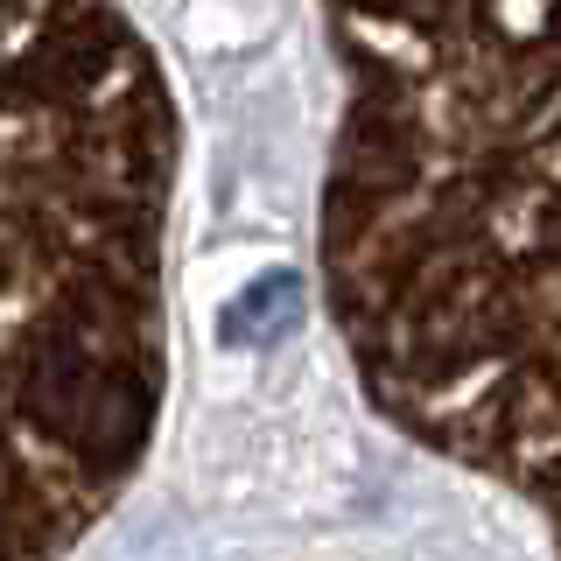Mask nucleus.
I'll return each mask as SVG.
<instances>
[{"label":"nucleus","mask_w":561,"mask_h":561,"mask_svg":"<svg viewBox=\"0 0 561 561\" xmlns=\"http://www.w3.org/2000/svg\"><path fill=\"white\" fill-rule=\"evenodd\" d=\"M183 113L127 0H0V561H70L175 379Z\"/></svg>","instance_id":"nucleus-2"},{"label":"nucleus","mask_w":561,"mask_h":561,"mask_svg":"<svg viewBox=\"0 0 561 561\" xmlns=\"http://www.w3.org/2000/svg\"><path fill=\"white\" fill-rule=\"evenodd\" d=\"M323 288L386 421L561 561V0H316Z\"/></svg>","instance_id":"nucleus-1"}]
</instances>
